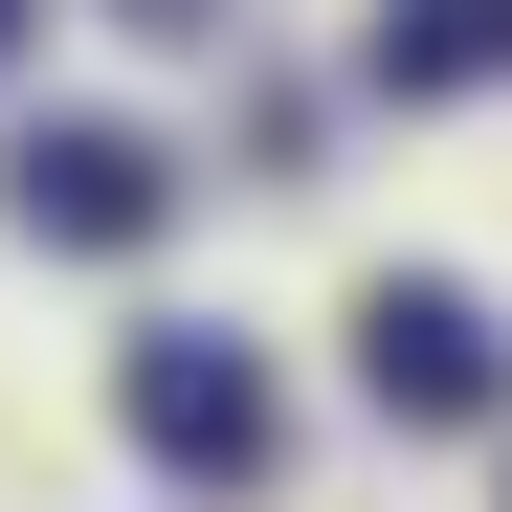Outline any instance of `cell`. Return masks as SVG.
I'll return each mask as SVG.
<instances>
[{"mask_svg":"<svg viewBox=\"0 0 512 512\" xmlns=\"http://www.w3.org/2000/svg\"><path fill=\"white\" fill-rule=\"evenodd\" d=\"M0 201H23L45 245H156V223H179V156H156L134 112H45V134H23V179H0Z\"/></svg>","mask_w":512,"mask_h":512,"instance_id":"obj_3","label":"cell"},{"mask_svg":"<svg viewBox=\"0 0 512 512\" xmlns=\"http://www.w3.org/2000/svg\"><path fill=\"white\" fill-rule=\"evenodd\" d=\"M512 67V0H379V90H490Z\"/></svg>","mask_w":512,"mask_h":512,"instance_id":"obj_4","label":"cell"},{"mask_svg":"<svg viewBox=\"0 0 512 512\" xmlns=\"http://www.w3.org/2000/svg\"><path fill=\"white\" fill-rule=\"evenodd\" d=\"M134 446L156 468H179V490H245V468H268L290 446V423H268V357H245V334H134Z\"/></svg>","mask_w":512,"mask_h":512,"instance_id":"obj_2","label":"cell"},{"mask_svg":"<svg viewBox=\"0 0 512 512\" xmlns=\"http://www.w3.org/2000/svg\"><path fill=\"white\" fill-rule=\"evenodd\" d=\"M0 45H23V0H0Z\"/></svg>","mask_w":512,"mask_h":512,"instance_id":"obj_6","label":"cell"},{"mask_svg":"<svg viewBox=\"0 0 512 512\" xmlns=\"http://www.w3.org/2000/svg\"><path fill=\"white\" fill-rule=\"evenodd\" d=\"M112 23H201V0H112Z\"/></svg>","mask_w":512,"mask_h":512,"instance_id":"obj_5","label":"cell"},{"mask_svg":"<svg viewBox=\"0 0 512 512\" xmlns=\"http://www.w3.org/2000/svg\"><path fill=\"white\" fill-rule=\"evenodd\" d=\"M357 379H379V423H490V401H512V334H490V290H446V268H379V290H357Z\"/></svg>","mask_w":512,"mask_h":512,"instance_id":"obj_1","label":"cell"}]
</instances>
